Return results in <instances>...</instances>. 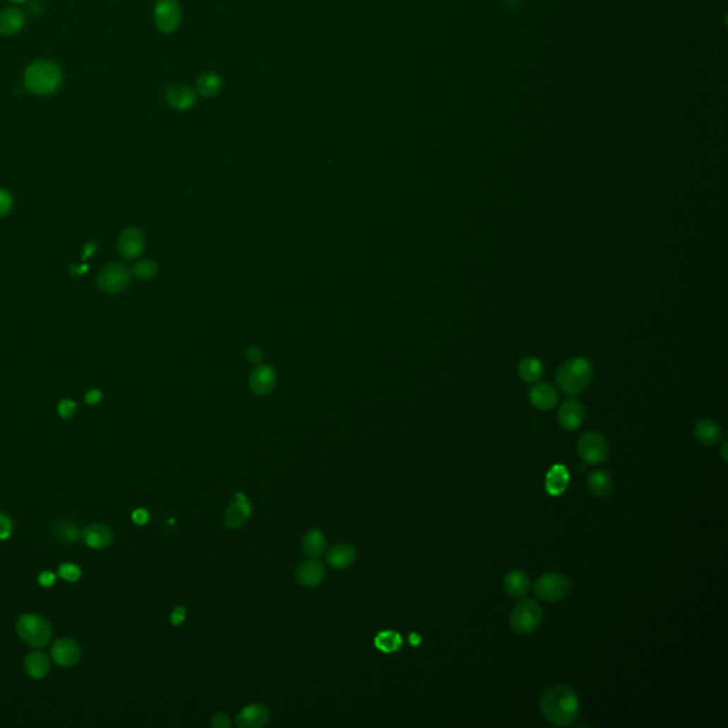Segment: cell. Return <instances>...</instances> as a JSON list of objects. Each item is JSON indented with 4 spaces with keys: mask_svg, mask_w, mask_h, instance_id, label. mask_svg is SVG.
I'll use <instances>...</instances> for the list:
<instances>
[{
    "mask_svg": "<svg viewBox=\"0 0 728 728\" xmlns=\"http://www.w3.org/2000/svg\"><path fill=\"white\" fill-rule=\"evenodd\" d=\"M577 454L587 465H600L611 455V445L601 434L586 431L577 438Z\"/></svg>",
    "mask_w": 728,
    "mask_h": 728,
    "instance_id": "8992f818",
    "label": "cell"
},
{
    "mask_svg": "<svg viewBox=\"0 0 728 728\" xmlns=\"http://www.w3.org/2000/svg\"><path fill=\"white\" fill-rule=\"evenodd\" d=\"M247 356L249 358V361L252 363H261L264 360V351L257 344H251L248 348H247Z\"/></svg>",
    "mask_w": 728,
    "mask_h": 728,
    "instance_id": "8d00e7d4",
    "label": "cell"
},
{
    "mask_svg": "<svg viewBox=\"0 0 728 728\" xmlns=\"http://www.w3.org/2000/svg\"><path fill=\"white\" fill-rule=\"evenodd\" d=\"M76 410H77L76 403H74L73 400H69V399L61 400V401L59 403V407H57V411H59L60 417H61V418H64V420H70V418L74 416Z\"/></svg>",
    "mask_w": 728,
    "mask_h": 728,
    "instance_id": "836d02e7",
    "label": "cell"
},
{
    "mask_svg": "<svg viewBox=\"0 0 728 728\" xmlns=\"http://www.w3.org/2000/svg\"><path fill=\"white\" fill-rule=\"evenodd\" d=\"M252 515V504L247 495L236 493L230 500V504L223 515L225 525L230 529H239L247 524Z\"/></svg>",
    "mask_w": 728,
    "mask_h": 728,
    "instance_id": "30bf717a",
    "label": "cell"
},
{
    "mask_svg": "<svg viewBox=\"0 0 728 728\" xmlns=\"http://www.w3.org/2000/svg\"><path fill=\"white\" fill-rule=\"evenodd\" d=\"M403 645V638L394 630H383L376 635L375 646L383 653H394Z\"/></svg>",
    "mask_w": 728,
    "mask_h": 728,
    "instance_id": "f1b7e54d",
    "label": "cell"
},
{
    "mask_svg": "<svg viewBox=\"0 0 728 728\" xmlns=\"http://www.w3.org/2000/svg\"><path fill=\"white\" fill-rule=\"evenodd\" d=\"M544 717L555 725L569 727L580 714V700L576 691L566 684L549 687L541 697Z\"/></svg>",
    "mask_w": 728,
    "mask_h": 728,
    "instance_id": "6da1fadb",
    "label": "cell"
},
{
    "mask_svg": "<svg viewBox=\"0 0 728 728\" xmlns=\"http://www.w3.org/2000/svg\"><path fill=\"white\" fill-rule=\"evenodd\" d=\"M420 640H421V638H420L417 633H411V635H410V643H411L413 646H417V645L420 643Z\"/></svg>",
    "mask_w": 728,
    "mask_h": 728,
    "instance_id": "7bdbcfd3",
    "label": "cell"
},
{
    "mask_svg": "<svg viewBox=\"0 0 728 728\" xmlns=\"http://www.w3.org/2000/svg\"><path fill=\"white\" fill-rule=\"evenodd\" d=\"M519 377L527 383H538L544 375L542 363L536 357H524L518 366Z\"/></svg>",
    "mask_w": 728,
    "mask_h": 728,
    "instance_id": "4316f807",
    "label": "cell"
},
{
    "mask_svg": "<svg viewBox=\"0 0 728 728\" xmlns=\"http://www.w3.org/2000/svg\"><path fill=\"white\" fill-rule=\"evenodd\" d=\"M592 377L593 370L589 360L585 357H573L562 364L556 375V382L565 394L575 397L586 390Z\"/></svg>",
    "mask_w": 728,
    "mask_h": 728,
    "instance_id": "3957f363",
    "label": "cell"
},
{
    "mask_svg": "<svg viewBox=\"0 0 728 728\" xmlns=\"http://www.w3.org/2000/svg\"><path fill=\"white\" fill-rule=\"evenodd\" d=\"M324 576H326L324 566L313 558L302 562L296 570L298 582L306 587H315V586L320 585L323 582Z\"/></svg>",
    "mask_w": 728,
    "mask_h": 728,
    "instance_id": "ffe728a7",
    "label": "cell"
},
{
    "mask_svg": "<svg viewBox=\"0 0 728 728\" xmlns=\"http://www.w3.org/2000/svg\"><path fill=\"white\" fill-rule=\"evenodd\" d=\"M586 485H587V490L590 494H593L594 497L603 498V497H608L612 494L613 487H615V481L608 471L593 469L587 474Z\"/></svg>",
    "mask_w": 728,
    "mask_h": 728,
    "instance_id": "d6986e66",
    "label": "cell"
},
{
    "mask_svg": "<svg viewBox=\"0 0 728 728\" xmlns=\"http://www.w3.org/2000/svg\"><path fill=\"white\" fill-rule=\"evenodd\" d=\"M134 524L137 525H146L150 521V512L144 508H137L131 515Z\"/></svg>",
    "mask_w": 728,
    "mask_h": 728,
    "instance_id": "f35d334b",
    "label": "cell"
},
{
    "mask_svg": "<svg viewBox=\"0 0 728 728\" xmlns=\"http://www.w3.org/2000/svg\"><path fill=\"white\" fill-rule=\"evenodd\" d=\"M694 438L707 447H714L722 440V430L718 423L710 418H703L697 421L693 430Z\"/></svg>",
    "mask_w": 728,
    "mask_h": 728,
    "instance_id": "44dd1931",
    "label": "cell"
},
{
    "mask_svg": "<svg viewBox=\"0 0 728 728\" xmlns=\"http://www.w3.org/2000/svg\"><path fill=\"white\" fill-rule=\"evenodd\" d=\"M222 90V78L215 73H204L196 81V91L204 97H215Z\"/></svg>",
    "mask_w": 728,
    "mask_h": 728,
    "instance_id": "f546056e",
    "label": "cell"
},
{
    "mask_svg": "<svg viewBox=\"0 0 728 728\" xmlns=\"http://www.w3.org/2000/svg\"><path fill=\"white\" fill-rule=\"evenodd\" d=\"M276 383L278 375L271 364H259L249 377V387L252 393L259 397L269 396L275 390Z\"/></svg>",
    "mask_w": 728,
    "mask_h": 728,
    "instance_id": "7c38bea8",
    "label": "cell"
},
{
    "mask_svg": "<svg viewBox=\"0 0 728 728\" xmlns=\"http://www.w3.org/2000/svg\"><path fill=\"white\" fill-rule=\"evenodd\" d=\"M131 272L123 264H110L98 275V286L105 293H121L130 286Z\"/></svg>",
    "mask_w": 728,
    "mask_h": 728,
    "instance_id": "ba28073f",
    "label": "cell"
},
{
    "mask_svg": "<svg viewBox=\"0 0 728 728\" xmlns=\"http://www.w3.org/2000/svg\"><path fill=\"white\" fill-rule=\"evenodd\" d=\"M544 619L541 604L532 599H524L515 604L511 612L510 623L515 633L527 636L539 629Z\"/></svg>",
    "mask_w": 728,
    "mask_h": 728,
    "instance_id": "5b68a950",
    "label": "cell"
},
{
    "mask_svg": "<svg viewBox=\"0 0 728 728\" xmlns=\"http://www.w3.org/2000/svg\"><path fill=\"white\" fill-rule=\"evenodd\" d=\"M504 587L508 596L514 599H521L528 594L531 589V579L527 572L521 569H514L507 573L504 579Z\"/></svg>",
    "mask_w": 728,
    "mask_h": 728,
    "instance_id": "603a6c76",
    "label": "cell"
},
{
    "mask_svg": "<svg viewBox=\"0 0 728 728\" xmlns=\"http://www.w3.org/2000/svg\"><path fill=\"white\" fill-rule=\"evenodd\" d=\"M154 19L160 32L174 33L181 23V9L177 0H157Z\"/></svg>",
    "mask_w": 728,
    "mask_h": 728,
    "instance_id": "9c48e42d",
    "label": "cell"
},
{
    "mask_svg": "<svg viewBox=\"0 0 728 728\" xmlns=\"http://www.w3.org/2000/svg\"><path fill=\"white\" fill-rule=\"evenodd\" d=\"M59 576L67 582H77L81 577V569L76 563H63L59 566Z\"/></svg>",
    "mask_w": 728,
    "mask_h": 728,
    "instance_id": "d6a6232c",
    "label": "cell"
},
{
    "mask_svg": "<svg viewBox=\"0 0 728 728\" xmlns=\"http://www.w3.org/2000/svg\"><path fill=\"white\" fill-rule=\"evenodd\" d=\"M356 558H357L356 549L346 544H339V545L333 546L326 555L327 563L336 569L348 568L350 565L354 563Z\"/></svg>",
    "mask_w": 728,
    "mask_h": 728,
    "instance_id": "d4e9b609",
    "label": "cell"
},
{
    "mask_svg": "<svg viewBox=\"0 0 728 728\" xmlns=\"http://www.w3.org/2000/svg\"><path fill=\"white\" fill-rule=\"evenodd\" d=\"M39 583L43 586V587H50L56 583V575L50 570H45L39 575Z\"/></svg>",
    "mask_w": 728,
    "mask_h": 728,
    "instance_id": "60d3db41",
    "label": "cell"
},
{
    "mask_svg": "<svg viewBox=\"0 0 728 728\" xmlns=\"http://www.w3.org/2000/svg\"><path fill=\"white\" fill-rule=\"evenodd\" d=\"M185 615H187L185 608H182V606H177V608L171 613V623L174 626H180L185 621Z\"/></svg>",
    "mask_w": 728,
    "mask_h": 728,
    "instance_id": "ab89813d",
    "label": "cell"
},
{
    "mask_svg": "<svg viewBox=\"0 0 728 728\" xmlns=\"http://www.w3.org/2000/svg\"><path fill=\"white\" fill-rule=\"evenodd\" d=\"M13 532V522L12 519L0 512V541L8 539Z\"/></svg>",
    "mask_w": 728,
    "mask_h": 728,
    "instance_id": "e575fe53",
    "label": "cell"
},
{
    "mask_svg": "<svg viewBox=\"0 0 728 728\" xmlns=\"http://www.w3.org/2000/svg\"><path fill=\"white\" fill-rule=\"evenodd\" d=\"M16 632L19 638L32 647H45L53 635V629L50 623L35 613L20 615L16 622Z\"/></svg>",
    "mask_w": 728,
    "mask_h": 728,
    "instance_id": "277c9868",
    "label": "cell"
},
{
    "mask_svg": "<svg viewBox=\"0 0 728 728\" xmlns=\"http://www.w3.org/2000/svg\"><path fill=\"white\" fill-rule=\"evenodd\" d=\"M25 669L33 679H43L50 671V660L43 652H32L25 659Z\"/></svg>",
    "mask_w": 728,
    "mask_h": 728,
    "instance_id": "484cf974",
    "label": "cell"
},
{
    "mask_svg": "<svg viewBox=\"0 0 728 728\" xmlns=\"http://www.w3.org/2000/svg\"><path fill=\"white\" fill-rule=\"evenodd\" d=\"M725 448H727V442H724V447H722V451H721V454H722V459H724V461H727V455H725Z\"/></svg>",
    "mask_w": 728,
    "mask_h": 728,
    "instance_id": "f6af8a7d",
    "label": "cell"
},
{
    "mask_svg": "<svg viewBox=\"0 0 728 728\" xmlns=\"http://www.w3.org/2000/svg\"><path fill=\"white\" fill-rule=\"evenodd\" d=\"M52 534L54 535L56 539H59L64 544H74L81 536L77 525L69 519H63V521H59L57 524H54Z\"/></svg>",
    "mask_w": 728,
    "mask_h": 728,
    "instance_id": "4dcf8cb0",
    "label": "cell"
},
{
    "mask_svg": "<svg viewBox=\"0 0 728 728\" xmlns=\"http://www.w3.org/2000/svg\"><path fill=\"white\" fill-rule=\"evenodd\" d=\"M146 249V236L139 228H127L118 237V251L121 257L133 261L139 258Z\"/></svg>",
    "mask_w": 728,
    "mask_h": 728,
    "instance_id": "8fae6325",
    "label": "cell"
},
{
    "mask_svg": "<svg viewBox=\"0 0 728 728\" xmlns=\"http://www.w3.org/2000/svg\"><path fill=\"white\" fill-rule=\"evenodd\" d=\"M165 100L172 108L185 111L195 105L196 94L191 87L185 84H172L165 91Z\"/></svg>",
    "mask_w": 728,
    "mask_h": 728,
    "instance_id": "e0dca14e",
    "label": "cell"
},
{
    "mask_svg": "<svg viewBox=\"0 0 728 728\" xmlns=\"http://www.w3.org/2000/svg\"><path fill=\"white\" fill-rule=\"evenodd\" d=\"M26 16L20 9L9 8L4 12H0V35L2 36H12L22 30L25 26Z\"/></svg>",
    "mask_w": 728,
    "mask_h": 728,
    "instance_id": "cb8c5ba5",
    "label": "cell"
},
{
    "mask_svg": "<svg viewBox=\"0 0 728 728\" xmlns=\"http://www.w3.org/2000/svg\"><path fill=\"white\" fill-rule=\"evenodd\" d=\"M302 549L310 558H317L323 555L326 549V538L317 529H310L305 534L302 539Z\"/></svg>",
    "mask_w": 728,
    "mask_h": 728,
    "instance_id": "83f0119b",
    "label": "cell"
},
{
    "mask_svg": "<svg viewBox=\"0 0 728 728\" xmlns=\"http://www.w3.org/2000/svg\"><path fill=\"white\" fill-rule=\"evenodd\" d=\"M518 2H519V0H503V4H504V5H507V6H510V8L515 6Z\"/></svg>",
    "mask_w": 728,
    "mask_h": 728,
    "instance_id": "ee69618b",
    "label": "cell"
},
{
    "mask_svg": "<svg viewBox=\"0 0 728 728\" xmlns=\"http://www.w3.org/2000/svg\"><path fill=\"white\" fill-rule=\"evenodd\" d=\"M81 539L88 548L101 551L111 545V542L114 539V534L110 529V527H107L104 524H93L83 529Z\"/></svg>",
    "mask_w": 728,
    "mask_h": 728,
    "instance_id": "2e32d148",
    "label": "cell"
},
{
    "mask_svg": "<svg viewBox=\"0 0 728 728\" xmlns=\"http://www.w3.org/2000/svg\"><path fill=\"white\" fill-rule=\"evenodd\" d=\"M569 482H570V475H569V471L566 469V466L562 464H556L546 474V481H545L546 493L552 497H559L566 491Z\"/></svg>",
    "mask_w": 728,
    "mask_h": 728,
    "instance_id": "7402d4cb",
    "label": "cell"
},
{
    "mask_svg": "<svg viewBox=\"0 0 728 728\" xmlns=\"http://www.w3.org/2000/svg\"><path fill=\"white\" fill-rule=\"evenodd\" d=\"M102 399V393L100 390H90L86 394V403L87 404H97Z\"/></svg>",
    "mask_w": 728,
    "mask_h": 728,
    "instance_id": "b9f144b4",
    "label": "cell"
},
{
    "mask_svg": "<svg viewBox=\"0 0 728 728\" xmlns=\"http://www.w3.org/2000/svg\"><path fill=\"white\" fill-rule=\"evenodd\" d=\"M158 272V265L153 259H143L137 262L133 269V275L140 281H151Z\"/></svg>",
    "mask_w": 728,
    "mask_h": 728,
    "instance_id": "1f68e13d",
    "label": "cell"
},
{
    "mask_svg": "<svg viewBox=\"0 0 728 728\" xmlns=\"http://www.w3.org/2000/svg\"><path fill=\"white\" fill-rule=\"evenodd\" d=\"M570 580L566 575L551 572L538 577L535 582V594L538 599L555 603L565 599L570 592Z\"/></svg>",
    "mask_w": 728,
    "mask_h": 728,
    "instance_id": "52a82bcc",
    "label": "cell"
},
{
    "mask_svg": "<svg viewBox=\"0 0 728 728\" xmlns=\"http://www.w3.org/2000/svg\"><path fill=\"white\" fill-rule=\"evenodd\" d=\"M559 396L553 386L548 383H535L529 390V401L534 407L542 411L552 410L558 404Z\"/></svg>",
    "mask_w": 728,
    "mask_h": 728,
    "instance_id": "ac0fdd59",
    "label": "cell"
},
{
    "mask_svg": "<svg viewBox=\"0 0 728 728\" xmlns=\"http://www.w3.org/2000/svg\"><path fill=\"white\" fill-rule=\"evenodd\" d=\"M61 70L50 60H37L25 71L26 88L36 95H49L61 86Z\"/></svg>",
    "mask_w": 728,
    "mask_h": 728,
    "instance_id": "7a4b0ae2",
    "label": "cell"
},
{
    "mask_svg": "<svg viewBox=\"0 0 728 728\" xmlns=\"http://www.w3.org/2000/svg\"><path fill=\"white\" fill-rule=\"evenodd\" d=\"M271 720V711L264 704H248L247 707L242 708L235 722L240 728H261L266 725Z\"/></svg>",
    "mask_w": 728,
    "mask_h": 728,
    "instance_id": "4fadbf2b",
    "label": "cell"
},
{
    "mask_svg": "<svg viewBox=\"0 0 728 728\" xmlns=\"http://www.w3.org/2000/svg\"><path fill=\"white\" fill-rule=\"evenodd\" d=\"M13 206V198L6 189H0V216H5Z\"/></svg>",
    "mask_w": 728,
    "mask_h": 728,
    "instance_id": "d590c367",
    "label": "cell"
},
{
    "mask_svg": "<svg viewBox=\"0 0 728 728\" xmlns=\"http://www.w3.org/2000/svg\"><path fill=\"white\" fill-rule=\"evenodd\" d=\"M12 2H15V4H22V2H26V0H12Z\"/></svg>",
    "mask_w": 728,
    "mask_h": 728,
    "instance_id": "bcb514c9",
    "label": "cell"
},
{
    "mask_svg": "<svg viewBox=\"0 0 728 728\" xmlns=\"http://www.w3.org/2000/svg\"><path fill=\"white\" fill-rule=\"evenodd\" d=\"M583 420H585V409L577 400L569 399L563 404H560V407L558 410V421L565 430L573 431V430L579 428L582 425Z\"/></svg>",
    "mask_w": 728,
    "mask_h": 728,
    "instance_id": "9a60e30c",
    "label": "cell"
},
{
    "mask_svg": "<svg viewBox=\"0 0 728 728\" xmlns=\"http://www.w3.org/2000/svg\"><path fill=\"white\" fill-rule=\"evenodd\" d=\"M81 657L80 646L70 638L59 639L52 647V659L60 667H73Z\"/></svg>",
    "mask_w": 728,
    "mask_h": 728,
    "instance_id": "5bb4252c",
    "label": "cell"
},
{
    "mask_svg": "<svg viewBox=\"0 0 728 728\" xmlns=\"http://www.w3.org/2000/svg\"><path fill=\"white\" fill-rule=\"evenodd\" d=\"M211 724L215 727V728H228L230 727V718L228 714L225 712H218L212 717L211 720Z\"/></svg>",
    "mask_w": 728,
    "mask_h": 728,
    "instance_id": "74e56055",
    "label": "cell"
}]
</instances>
